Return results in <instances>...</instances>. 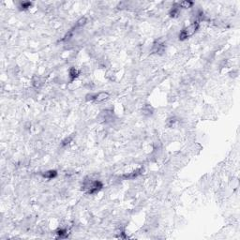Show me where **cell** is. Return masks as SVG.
I'll list each match as a JSON object with an SVG mask.
<instances>
[{
	"instance_id": "1",
	"label": "cell",
	"mask_w": 240,
	"mask_h": 240,
	"mask_svg": "<svg viewBox=\"0 0 240 240\" xmlns=\"http://www.w3.org/2000/svg\"><path fill=\"white\" fill-rule=\"evenodd\" d=\"M199 26H200L199 22H193L192 24H189V26L183 28L182 30H181V32L179 33V36H178L179 40H185L189 39V37H192L198 31Z\"/></svg>"
},
{
	"instance_id": "2",
	"label": "cell",
	"mask_w": 240,
	"mask_h": 240,
	"mask_svg": "<svg viewBox=\"0 0 240 240\" xmlns=\"http://www.w3.org/2000/svg\"><path fill=\"white\" fill-rule=\"evenodd\" d=\"M109 97H110V94H109L108 92H105V91L99 92V93L95 94L94 102H104V100L108 99Z\"/></svg>"
},
{
	"instance_id": "3",
	"label": "cell",
	"mask_w": 240,
	"mask_h": 240,
	"mask_svg": "<svg viewBox=\"0 0 240 240\" xmlns=\"http://www.w3.org/2000/svg\"><path fill=\"white\" fill-rule=\"evenodd\" d=\"M153 54H162L164 52V45L163 43L159 42V41H157L155 42L152 46V49H151Z\"/></svg>"
},
{
	"instance_id": "4",
	"label": "cell",
	"mask_w": 240,
	"mask_h": 240,
	"mask_svg": "<svg viewBox=\"0 0 240 240\" xmlns=\"http://www.w3.org/2000/svg\"><path fill=\"white\" fill-rule=\"evenodd\" d=\"M41 175H42L43 178L53 179V178H56V176H57V172L56 170H49V171H46V172L41 173Z\"/></svg>"
},
{
	"instance_id": "5",
	"label": "cell",
	"mask_w": 240,
	"mask_h": 240,
	"mask_svg": "<svg viewBox=\"0 0 240 240\" xmlns=\"http://www.w3.org/2000/svg\"><path fill=\"white\" fill-rule=\"evenodd\" d=\"M180 14V8L178 6V4H174L172 7H171V10H170V12H169V15L171 17H177V16Z\"/></svg>"
},
{
	"instance_id": "6",
	"label": "cell",
	"mask_w": 240,
	"mask_h": 240,
	"mask_svg": "<svg viewBox=\"0 0 240 240\" xmlns=\"http://www.w3.org/2000/svg\"><path fill=\"white\" fill-rule=\"evenodd\" d=\"M80 74V71L72 67V68H70L69 70V77H70V82H73L75 79H76Z\"/></svg>"
},
{
	"instance_id": "7",
	"label": "cell",
	"mask_w": 240,
	"mask_h": 240,
	"mask_svg": "<svg viewBox=\"0 0 240 240\" xmlns=\"http://www.w3.org/2000/svg\"><path fill=\"white\" fill-rule=\"evenodd\" d=\"M32 83L35 88H40L43 85V79L40 76H35L32 80Z\"/></svg>"
},
{
	"instance_id": "8",
	"label": "cell",
	"mask_w": 240,
	"mask_h": 240,
	"mask_svg": "<svg viewBox=\"0 0 240 240\" xmlns=\"http://www.w3.org/2000/svg\"><path fill=\"white\" fill-rule=\"evenodd\" d=\"M86 23H87V20H86V17L80 18V19L77 21V23L75 24V26H74V27H73V30H74V29H77V28H81V27H83V26H86Z\"/></svg>"
},
{
	"instance_id": "9",
	"label": "cell",
	"mask_w": 240,
	"mask_h": 240,
	"mask_svg": "<svg viewBox=\"0 0 240 240\" xmlns=\"http://www.w3.org/2000/svg\"><path fill=\"white\" fill-rule=\"evenodd\" d=\"M178 6L180 9H189V8H191L193 6V2L191 1H189V0H186V1H182V2H179L177 3Z\"/></svg>"
},
{
	"instance_id": "10",
	"label": "cell",
	"mask_w": 240,
	"mask_h": 240,
	"mask_svg": "<svg viewBox=\"0 0 240 240\" xmlns=\"http://www.w3.org/2000/svg\"><path fill=\"white\" fill-rule=\"evenodd\" d=\"M143 115H151L153 113V108L150 106V105H145V106L143 108Z\"/></svg>"
},
{
	"instance_id": "11",
	"label": "cell",
	"mask_w": 240,
	"mask_h": 240,
	"mask_svg": "<svg viewBox=\"0 0 240 240\" xmlns=\"http://www.w3.org/2000/svg\"><path fill=\"white\" fill-rule=\"evenodd\" d=\"M56 234H57L58 237H59V238H66V237H68V233H67V230L66 229H59V230H57Z\"/></svg>"
},
{
	"instance_id": "12",
	"label": "cell",
	"mask_w": 240,
	"mask_h": 240,
	"mask_svg": "<svg viewBox=\"0 0 240 240\" xmlns=\"http://www.w3.org/2000/svg\"><path fill=\"white\" fill-rule=\"evenodd\" d=\"M32 5H33L32 2H22L20 4V8H21V10H28L29 8H31Z\"/></svg>"
},
{
	"instance_id": "13",
	"label": "cell",
	"mask_w": 240,
	"mask_h": 240,
	"mask_svg": "<svg viewBox=\"0 0 240 240\" xmlns=\"http://www.w3.org/2000/svg\"><path fill=\"white\" fill-rule=\"evenodd\" d=\"M72 136H69V137H66L64 140L62 141V145H69L70 143L71 142V140H72Z\"/></svg>"
},
{
	"instance_id": "14",
	"label": "cell",
	"mask_w": 240,
	"mask_h": 240,
	"mask_svg": "<svg viewBox=\"0 0 240 240\" xmlns=\"http://www.w3.org/2000/svg\"><path fill=\"white\" fill-rule=\"evenodd\" d=\"M94 98H95V94H87L86 96V99L87 102H94Z\"/></svg>"
}]
</instances>
